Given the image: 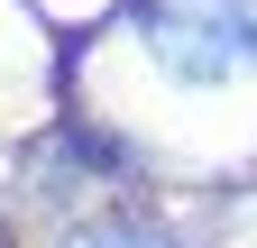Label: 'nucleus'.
I'll return each mask as SVG.
<instances>
[{"mask_svg":"<svg viewBox=\"0 0 257 248\" xmlns=\"http://www.w3.org/2000/svg\"><path fill=\"white\" fill-rule=\"evenodd\" d=\"M128 28L175 83H230L257 65V0H138Z\"/></svg>","mask_w":257,"mask_h":248,"instance_id":"f257e3e1","label":"nucleus"},{"mask_svg":"<svg viewBox=\"0 0 257 248\" xmlns=\"http://www.w3.org/2000/svg\"><path fill=\"white\" fill-rule=\"evenodd\" d=\"M74 248H184V239H166V230H147V221H92Z\"/></svg>","mask_w":257,"mask_h":248,"instance_id":"f03ea898","label":"nucleus"}]
</instances>
